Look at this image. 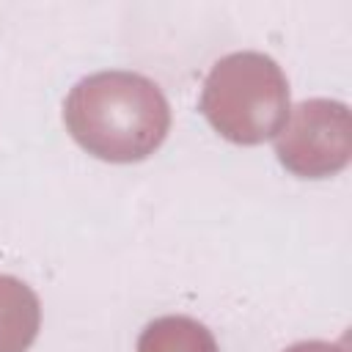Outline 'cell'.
Segmentation results:
<instances>
[{
    "instance_id": "1",
    "label": "cell",
    "mask_w": 352,
    "mask_h": 352,
    "mask_svg": "<svg viewBox=\"0 0 352 352\" xmlns=\"http://www.w3.org/2000/svg\"><path fill=\"white\" fill-rule=\"evenodd\" d=\"M63 121L80 148L104 162H140L170 129L165 94L138 72H96L74 82Z\"/></svg>"
},
{
    "instance_id": "2",
    "label": "cell",
    "mask_w": 352,
    "mask_h": 352,
    "mask_svg": "<svg viewBox=\"0 0 352 352\" xmlns=\"http://www.w3.org/2000/svg\"><path fill=\"white\" fill-rule=\"evenodd\" d=\"M209 126L239 146H256L280 132L289 116V82L280 66L253 50L220 58L204 80L198 102Z\"/></svg>"
},
{
    "instance_id": "3",
    "label": "cell",
    "mask_w": 352,
    "mask_h": 352,
    "mask_svg": "<svg viewBox=\"0 0 352 352\" xmlns=\"http://www.w3.org/2000/svg\"><path fill=\"white\" fill-rule=\"evenodd\" d=\"M278 162L300 179H327L352 157V118L338 99H305L294 104L275 135Z\"/></svg>"
},
{
    "instance_id": "4",
    "label": "cell",
    "mask_w": 352,
    "mask_h": 352,
    "mask_svg": "<svg viewBox=\"0 0 352 352\" xmlns=\"http://www.w3.org/2000/svg\"><path fill=\"white\" fill-rule=\"evenodd\" d=\"M41 327V305L36 292L0 272V352H28Z\"/></svg>"
},
{
    "instance_id": "5",
    "label": "cell",
    "mask_w": 352,
    "mask_h": 352,
    "mask_svg": "<svg viewBox=\"0 0 352 352\" xmlns=\"http://www.w3.org/2000/svg\"><path fill=\"white\" fill-rule=\"evenodd\" d=\"M138 352H220V349L206 324L182 314H168L143 327L138 338Z\"/></svg>"
},
{
    "instance_id": "6",
    "label": "cell",
    "mask_w": 352,
    "mask_h": 352,
    "mask_svg": "<svg viewBox=\"0 0 352 352\" xmlns=\"http://www.w3.org/2000/svg\"><path fill=\"white\" fill-rule=\"evenodd\" d=\"M283 352H346V344H333V341H297Z\"/></svg>"
}]
</instances>
